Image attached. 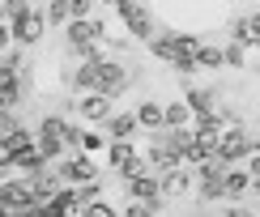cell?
Wrapping results in <instances>:
<instances>
[{
	"label": "cell",
	"mask_w": 260,
	"mask_h": 217,
	"mask_svg": "<svg viewBox=\"0 0 260 217\" xmlns=\"http://www.w3.org/2000/svg\"><path fill=\"white\" fill-rule=\"evenodd\" d=\"M247 43H260V13L247 17Z\"/></svg>",
	"instance_id": "obj_21"
},
{
	"label": "cell",
	"mask_w": 260,
	"mask_h": 217,
	"mask_svg": "<svg viewBox=\"0 0 260 217\" xmlns=\"http://www.w3.org/2000/svg\"><path fill=\"white\" fill-rule=\"evenodd\" d=\"M107 158H111V170H120L124 179L145 175V162H141V154L133 149V140H111V145H107Z\"/></svg>",
	"instance_id": "obj_4"
},
{
	"label": "cell",
	"mask_w": 260,
	"mask_h": 217,
	"mask_svg": "<svg viewBox=\"0 0 260 217\" xmlns=\"http://www.w3.org/2000/svg\"><path fill=\"white\" fill-rule=\"evenodd\" d=\"M192 175H197L205 200H222L226 196V166H222V162H205V166H197Z\"/></svg>",
	"instance_id": "obj_5"
},
{
	"label": "cell",
	"mask_w": 260,
	"mask_h": 217,
	"mask_svg": "<svg viewBox=\"0 0 260 217\" xmlns=\"http://www.w3.org/2000/svg\"><path fill=\"white\" fill-rule=\"evenodd\" d=\"M39 154H43V162H56L64 154V140L60 136H39Z\"/></svg>",
	"instance_id": "obj_18"
},
{
	"label": "cell",
	"mask_w": 260,
	"mask_h": 217,
	"mask_svg": "<svg viewBox=\"0 0 260 217\" xmlns=\"http://www.w3.org/2000/svg\"><path fill=\"white\" fill-rule=\"evenodd\" d=\"M120 17L133 26V34H141V39H149L154 34V17H149V9H137V5H120Z\"/></svg>",
	"instance_id": "obj_9"
},
{
	"label": "cell",
	"mask_w": 260,
	"mask_h": 217,
	"mask_svg": "<svg viewBox=\"0 0 260 217\" xmlns=\"http://www.w3.org/2000/svg\"><path fill=\"white\" fill-rule=\"evenodd\" d=\"M124 217H158V213H154V204H128Z\"/></svg>",
	"instance_id": "obj_20"
},
{
	"label": "cell",
	"mask_w": 260,
	"mask_h": 217,
	"mask_svg": "<svg viewBox=\"0 0 260 217\" xmlns=\"http://www.w3.org/2000/svg\"><path fill=\"white\" fill-rule=\"evenodd\" d=\"M81 149H103V136H99V132H85V140H81Z\"/></svg>",
	"instance_id": "obj_23"
},
{
	"label": "cell",
	"mask_w": 260,
	"mask_h": 217,
	"mask_svg": "<svg viewBox=\"0 0 260 217\" xmlns=\"http://www.w3.org/2000/svg\"><path fill=\"white\" fill-rule=\"evenodd\" d=\"M226 64H243V43H235V47H226Z\"/></svg>",
	"instance_id": "obj_22"
},
{
	"label": "cell",
	"mask_w": 260,
	"mask_h": 217,
	"mask_svg": "<svg viewBox=\"0 0 260 217\" xmlns=\"http://www.w3.org/2000/svg\"><path fill=\"white\" fill-rule=\"evenodd\" d=\"M188 102H167V132H188Z\"/></svg>",
	"instance_id": "obj_15"
},
{
	"label": "cell",
	"mask_w": 260,
	"mask_h": 217,
	"mask_svg": "<svg viewBox=\"0 0 260 217\" xmlns=\"http://www.w3.org/2000/svg\"><path fill=\"white\" fill-rule=\"evenodd\" d=\"M247 154H252V136H247L243 128H226V132L213 140V162H222V166L243 162Z\"/></svg>",
	"instance_id": "obj_1"
},
{
	"label": "cell",
	"mask_w": 260,
	"mask_h": 217,
	"mask_svg": "<svg viewBox=\"0 0 260 217\" xmlns=\"http://www.w3.org/2000/svg\"><path fill=\"white\" fill-rule=\"evenodd\" d=\"M103 60V56H99ZM99 60H81V68L73 73V85L85 94H99Z\"/></svg>",
	"instance_id": "obj_13"
},
{
	"label": "cell",
	"mask_w": 260,
	"mask_h": 217,
	"mask_svg": "<svg viewBox=\"0 0 260 217\" xmlns=\"http://www.w3.org/2000/svg\"><path fill=\"white\" fill-rule=\"evenodd\" d=\"M128 196H133V204H154L158 209V196H162V179L158 175H137V179H128Z\"/></svg>",
	"instance_id": "obj_6"
},
{
	"label": "cell",
	"mask_w": 260,
	"mask_h": 217,
	"mask_svg": "<svg viewBox=\"0 0 260 217\" xmlns=\"http://www.w3.org/2000/svg\"><path fill=\"white\" fill-rule=\"evenodd\" d=\"M47 21H60V26H64V21H73V5H51L47 9Z\"/></svg>",
	"instance_id": "obj_19"
},
{
	"label": "cell",
	"mask_w": 260,
	"mask_h": 217,
	"mask_svg": "<svg viewBox=\"0 0 260 217\" xmlns=\"http://www.w3.org/2000/svg\"><path fill=\"white\" fill-rule=\"evenodd\" d=\"M128 85V73L120 68L115 60H99V94H107V98H115V94H124Z\"/></svg>",
	"instance_id": "obj_7"
},
{
	"label": "cell",
	"mask_w": 260,
	"mask_h": 217,
	"mask_svg": "<svg viewBox=\"0 0 260 217\" xmlns=\"http://www.w3.org/2000/svg\"><path fill=\"white\" fill-rule=\"evenodd\" d=\"M77 111H81V119H90V124H107V119L115 115L107 94H85V98L77 102Z\"/></svg>",
	"instance_id": "obj_8"
},
{
	"label": "cell",
	"mask_w": 260,
	"mask_h": 217,
	"mask_svg": "<svg viewBox=\"0 0 260 217\" xmlns=\"http://www.w3.org/2000/svg\"><path fill=\"white\" fill-rule=\"evenodd\" d=\"M9 21H13V30H9V34H13L17 43H35V39L43 34V21H47V17L35 13L30 5H21V0H17V5H9Z\"/></svg>",
	"instance_id": "obj_2"
},
{
	"label": "cell",
	"mask_w": 260,
	"mask_h": 217,
	"mask_svg": "<svg viewBox=\"0 0 260 217\" xmlns=\"http://www.w3.org/2000/svg\"><path fill=\"white\" fill-rule=\"evenodd\" d=\"M5 43H9V30H0V47H5Z\"/></svg>",
	"instance_id": "obj_24"
},
{
	"label": "cell",
	"mask_w": 260,
	"mask_h": 217,
	"mask_svg": "<svg viewBox=\"0 0 260 217\" xmlns=\"http://www.w3.org/2000/svg\"><path fill=\"white\" fill-rule=\"evenodd\" d=\"M252 192V175L247 170H226V200H239Z\"/></svg>",
	"instance_id": "obj_14"
},
{
	"label": "cell",
	"mask_w": 260,
	"mask_h": 217,
	"mask_svg": "<svg viewBox=\"0 0 260 217\" xmlns=\"http://www.w3.org/2000/svg\"><path fill=\"white\" fill-rule=\"evenodd\" d=\"M158 179H162V196H183V192L192 188V170H183V166L167 170V175H158Z\"/></svg>",
	"instance_id": "obj_11"
},
{
	"label": "cell",
	"mask_w": 260,
	"mask_h": 217,
	"mask_svg": "<svg viewBox=\"0 0 260 217\" xmlns=\"http://www.w3.org/2000/svg\"><path fill=\"white\" fill-rule=\"evenodd\" d=\"M188 111L192 115H218V111H213V94L209 90H188Z\"/></svg>",
	"instance_id": "obj_16"
},
{
	"label": "cell",
	"mask_w": 260,
	"mask_h": 217,
	"mask_svg": "<svg viewBox=\"0 0 260 217\" xmlns=\"http://www.w3.org/2000/svg\"><path fill=\"white\" fill-rule=\"evenodd\" d=\"M56 175H60L64 188H90L94 183V166H90L85 154H69V158L56 162Z\"/></svg>",
	"instance_id": "obj_3"
},
{
	"label": "cell",
	"mask_w": 260,
	"mask_h": 217,
	"mask_svg": "<svg viewBox=\"0 0 260 217\" xmlns=\"http://www.w3.org/2000/svg\"><path fill=\"white\" fill-rule=\"evenodd\" d=\"M137 111H120V115H111L107 119V132H111L115 140H133V132H137Z\"/></svg>",
	"instance_id": "obj_12"
},
{
	"label": "cell",
	"mask_w": 260,
	"mask_h": 217,
	"mask_svg": "<svg viewBox=\"0 0 260 217\" xmlns=\"http://www.w3.org/2000/svg\"><path fill=\"white\" fill-rule=\"evenodd\" d=\"M137 124L154 128V132H167V106L162 102H141L137 106Z\"/></svg>",
	"instance_id": "obj_10"
},
{
	"label": "cell",
	"mask_w": 260,
	"mask_h": 217,
	"mask_svg": "<svg viewBox=\"0 0 260 217\" xmlns=\"http://www.w3.org/2000/svg\"><path fill=\"white\" fill-rule=\"evenodd\" d=\"M222 64H226V51H222V47H205V43H201L197 68H222Z\"/></svg>",
	"instance_id": "obj_17"
}]
</instances>
